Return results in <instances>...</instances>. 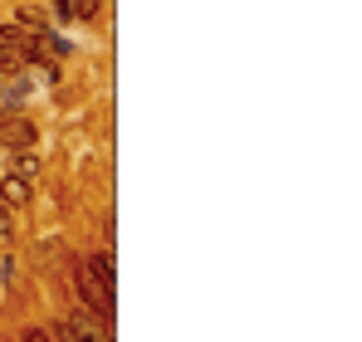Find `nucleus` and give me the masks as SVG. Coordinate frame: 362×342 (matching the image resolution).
<instances>
[{"label":"nucleus","instance_id":"6e6552de","mask_svg":"<svg viewBox=\"0 0 362 342\" xmlns=\"http://www.w3.org/2000/svg\"><path fill=\"white\" fill-rule=\"evenodd\" d=\"M20 69H25V54H20V49H0V73H5V78H15Z\"/></svg>","mask_w":362,"mask_h":342},{"label":"nucleus","instance_id":"9d476101","mask_svg":"<svg viewBox=\"0 0 362 342\" xmlns=\"http://www.w3.org/2000/svg\"><path fill=\"white\" fill-rule=\"evenodd\" d=\"M20 342H54V338H49V333H40V328H30V333H25Z\"/></svg>","mask_w":362,"mask_h":342},{"label":"nucleus","instance_id":"39448f33","mask_svg":"<svg viewBox=\"0 0 362 342\" xmlns=\"http://www.w3.org/2000/svg\"><path fill=\"white\" fill-rule=\"evenodd\" d=\"M0 206H30V181L25 176H5L0 181Z\"/></svg>","mask_w":362,"mask_h":342},{"label":"nucleus","instance_id":"7ed1b4c3","mask_svg":"<svg viewBox=\"0 0 362 342\" xmlns=\"http://www.w3.org/2000/svg\"><path fill=\"white\" fill-rule=\"evenodd\" d=\"M0 142H5L10 152L30 147V142H35V122H30V117H20L15 108H0Z\"/></svg>","mask_w":362,"mask_h":342},{"label":"nucleus","instance_id":"20e7f679","mask_svg":"<svg viewBox=\"0 0 362 342\" xmlns=\"http://www.w3.org/2000/svg\"><path fill=\"white\" fill-rule=\"evenodd\" d=\"M98 5L103 0H54V15H59L64 25H78V20H93Z\"/></svg>","mask_w":362,"mask_h":342},{"label":"nucleus","instance_id":"f03ea898","mask_svg":"<svg viewBox=\"0 0 362 342\" xmlns=\"http://www.w3.org/2000/svg\"><path fill=\"white\" fill-rule=\"evenodd\" d=\"M54 338H59V342H113L103 323H93V318H78V313L54 323Z\"/></svg>","mask_w":362,"mask_h":342},{"label":"nucleus","instance_id":"1a4fd4ad","mask_svg":"<svg viewBox=\"0 0 362 342\" xmlns=\"http://www.w3.org/2000/svg\"><path fill=\"white\" fill-rule=\"evenodd\" d=\"M10 235H15V220H10V206H0V244H10Z\"/></svg>","mask_w":362,"mask_h":342},{"label":"nucleus","instance_id":"423d86ee","mask_svg":"<svg viewBox=\"0 0 362 342\" xmlns=\"http://www.w3.org/2000/svg\"><path fill=\"white\" fill-rule=\"evenodd\" d=\"M35 171H40L35 152H30V147H20V152H15V162H10V176H25V181H35Z\"/></svg>","mask_w":362,"mask_h":342},{"label":"nucleus","instance_id":"f257e3e1","mask_svg":"<svg viewBox=\"0 0 362 342\" xmlns=\"http://www.w3.org/2000/svg\"><path fill=\"white\" fill-rule=\"evenodd\" d=\"M74 284H78L83 303H88V308H93L98 318H108V323H113V288H103V284H98L88 264H78V269H74Z\"/></svg>","mask_w":362,"mask_h":342},{"label":"nucleus","instance_id":"0eeeda50","mask_svg":"<svg viewBox=\"0 0 362 342\" xmlns=\"http://www.w3.org/2000/svg\"><path fill=\"white\" fill-rule=\"evenodd\" d=\"M15 25H20V30H25V35H45V30H49V25H45V15H40V10H20V15H15Z\"/></svg>","mask_w":362,"mask_h":342}]
</instances>
